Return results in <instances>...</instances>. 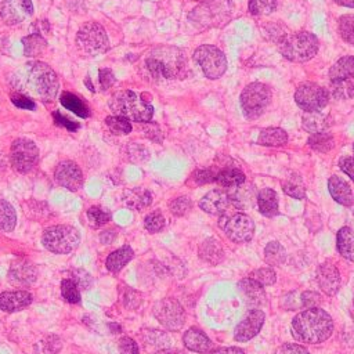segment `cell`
<instances>
[{
  "label": "cell",
  "mask_w": 354,
  "mask_h": 354,
  "mask_svg": "<svg viewBox=\"0 0 354 354\" xmlns=\"http://www.w3.org/2000/svg\"><path fill=\"white\" fill-rule=\"evenodd\" d=\"M290 329L296 340L317 344L325 342L332 335L333 321L325 310L313 307L299 313L293 318Z\"/></svg>",
  "instance_id": "6da1fadb"
},
{
  "label": "cell",
  "mask_w": 354,
  "mask_h": 354,
  "mask_svg": "<svg viewBox=\"0 0 354 354\" xmlns=\"http://www.w3.org/2000/svg\"><path fill=\"white\" fill-rule=\"evenodd\" d=\"M145 68L153 77L181 79L185 76L187 58L184 51L174 46H160L147 55Z\"/></svg>",
  "instance_id": "7a4b0ae2"
},
{
  "label": "cell",
  "mask_w": 354,
  "mask_h": 354,
  "mask_svg": "<svg viewBox=\"0 0 354 354\" xmlns=\"http://www.w3.org/2000/svg\"><path fill=\"white\" fill-rule=\"evenodd\" d=\"M26 88L43 102L54 101L58 91V77L44 62L33 61L26 65Z\"/></svg>",
  "instance_id": "3957f363"
},
{
  "label": "cell",
  "mask_w": 354,
  "mask_h": 354,
  "mask_svg": "<svg viewBox=\"0 0 354 354\" xmlns=\"http://www.w3.org/2000/svg\"><path fill=\"white\" fill-rule=\"evenodd\" d=\"M232 10L234 7L230 0H205L189 12L188 19L201 29L220 28L228 24Z\"/></svg>",
  "instance_id": "277c9868"
},
{
  "label": "cell",
  "mask_w": 354,
  "mask_h": 354,
  "mask_svg": "<svg viewBox=\"0 0 354 354\" xmlns=\"http://www.w3.org/2000/svg\"><path fill=\"white\" fill-rule=\"evenodd\" d=\"M109 106L115 115L140 123L149 122L153 115V106L147 100H144L142 95L131 90L116 93L109 101Z\"/></svg>",
  "instance_id": "5b68a950"
},
{
  "label": "cell",
  "mask_w": 354,
  "mask_h": 354,
  "mask_svg": "<svg viewBox=\"0 0 354 354\" xmlns=\"http://www.w3.org/2000/svg\"><path fill=\"white\" fill-rule=\"evenodd\" d=\"M282 55L292 62H306L318 51V39L306 30L288 35L279 47Z\"/></svg>",
  "instance_id": "8992f818"
},
{
  "label": "cell",
  "mask_w": 354,
  "mask_h": 354,
  "mask_svg": "<svg viewBox=\"0 0 354 354\" xmlns=\"http://www.w3.org/2000/svg\"><path fill=\"white\" fill-rule=\"evenodd\" d=\"M80 242L79 231L72 225L58 224L44 230L41 243L46 249L57 254H66L77 248Z\"/></svg>",
  "instance_id": "52a82bcc"
},
{
  "label": "cell",
  "mask_w": 354,
  "mask_h": 354,
  "mask_svg": "<svg viewBox=\"0 0 354 354\" xmlns=\"http://www.w3.org/2000/svg\"><path fill=\"white\" fill-rule=\"evenodd\" d=\"M239 102L246 119H257L271 102V90L264 83L253 82L242 90Z\"/></svg>",
  "instance_id": "ba28073f"
},
{
  "label": "cell",
  "mask_w": 354,
  "mask_h": 354,
  "mask_svg": "<svg viewBox=\"0 0 354 354\" xmlns=\"http://www.w3.org/2000/svg\"><path fill=\"white\" fill-rule=\"evenodd\" d=\"M76 44L88 55H98L108 50L109 40L105 29L100 24L87 22L77 30Z\"/></svg>",
  "instance_id": "9c48e42d"
},
{
  "label": "cell",
  "mask_w": 354,
  "mask_h": 354,
  "mask_svg": "<svg viewBox=\"0 0 354 354\" xmlns=\"http://www.w3.org/2000/svg\"><path fill=\"white\" fill-rule=\"evenodd\" d=\"M194 59L209 79H218L227 69V58L221 50L212 44H202L194 53Z\"/></svg>",
  "instance_id": "30bf717a"
},
{
  "label": "cell",
  "mask_w": 354,
  "mask_h": 354,
  "mask_svg": "<svg viewBox=\"0 0 354 354\" xmlns=\"http://www.w3.org/2000/svg\"><path fill=\"white\" fill-rule=\"evenodd\" d=\"M39 159V149L36 144L28 138H17L11 144L10 149V160L18 173L30 171Z\"/></svg>",
  "instance_id": "8fae6325"
},
{
  "label": "cell",
  "mask_w": 354,
  "mask_h": 354,
  "mask_svg": "<svg viewBox=\"0 0 354 354\" xmlns=\"http://www.w3.org/2000/svg\"><path fill=\"white\" fill-rule=\"evenodd\" d=\"M153 315L158 322L169 330H178L185 322V311L183 306L171 297L159 300L153 306Z\"/></svg>",
  "instance_id": "7c38bea8"
},
{
  "label": "cell",
  "mask_w": 354,
  "mask_h": 354,
  "mask_svg": "<svg viewBox=\"0 0 354 354\" xmlns=\"http://www.w3.org/2000/svg\"><path fill=\"white\" fill-rule=\"evenodd\" d=\"M328 91L311 82L301 83L295 93V101L296 104L306 112H314L321 111L328 104Z\"/></svg>",
  "instance_id": "4fadbf2b"
},
{
  "label": "cell",
  "mask_w": 354,
  "mask_h": 354,
  "mask_svg": "<svg viewBox=\"0 0 354 354\" xmlns=\"http://www.w3.org/2000/svg\"><path fill=\"white\" fill-rule=\"evenodd\" d=\"M224 231L225 235L235 243L249 242L254 234V223L248 214L236 213L225 221Z\"/></svg>",
  "instance_id": "5bb4252c"
},
{
  "label": "cell",
  "mask_w": 354,
  "mask_h": 354,
  "mask_svg": "<svg viewBox=\"0 0 354 354\" xmlns=\"http://www.w3.org/2000/svg\"><path fill=\"white\" fill-rule=\"evenodd\" d=\"M264 318H266V315L260 308H253V310L248 311V314L235 326L234 339L241 343L253 339L263 328Z\"/></svg>",
  "instance_id": "9a60e30c"
},
{
  "label": "cell",
  "mask_w": 354,
  "mask_h": 354,
  "mask_svg": "<svg viewBox=\"0 0 354 354\" xmlns=\"http://www.w3.org/2000/svg\"><path fill=\"white\" fill-rule=\"evenodd\" d=\"M54 177L57 183L69 191H77L83 185V173L72 160H62L57 165Z\"/></svg>",
  "instance_id": "2e32d148"
},
{
  "label": "cell",
  "mask_w": 354,
  "mask_h": 354,
  "mask_svg": "<svg viewBox=\"0 0 354 354\" xmlns=\"http://www.w3.org/2000/svg\"><path fill=\"white\" fill-rule=\"evenodd\" d=\"M317 282L321 290L328 296L336 295L340 288V272L337 267L330 261L319 264L317 268Z\"/></svg>",
  "instance_id": "e0dca14e"
},
{
  "label": "cell",
  "mask_w": 354,
  "mask_h": 354,
  "mask_svg": "<svg viewBox=\"0 0 354 354\" xmlns=\"http://www.w3.org/2000/svg\"><path fill=\"white\" fill-rule=\"evenodd\" d=\"M10 281L17 285H32L37 278L35 264L26 259H17L12 261L8 272Z\"/></svg>",
  "instance_id": "ac0fdd59"
},
{
  "label": "cell",
  "mask_w": 354,
  "mask_h": 354,
  "mask_svg": "<svg viewBox=\"0 0 354 354\" xmlns=\"http://www.w3.org/2000/svg\"><path fill=\"white\" fill-rule=\"evenodd\" d=\"M230 195L223 191V189H213L210 192H207L201 201H199V207L209 213V214H214V216H220L223 214L228 205H230Z\"/></svg>",
  "instance_id": "d6986e66"
},
{
  "label": "cell",
  "mask_w": 354,
  "mask_h": 354,
  "mask_svg": "<svg viewBox=\"0 0 354 354\" xmlns=\"http://www.w3.org/2000/svg\"><path fill=\"white\" fill-rule=\"evenodd\" d=\"M32 295L26 290H12L0 293V310L6 313L19 311L32 303Z\"/></svg>",
  "instance_id": "ffe728a7"
},
{
  "label": "cell",
  "mask_w": 354,
  "mask_h": 354,
  "mask_svg": "<svg viewBox=\"0 0 354 354\" xmlns=\"http://www.w3.org/2000/svg\"><path fill=\"white\" fill-rule=\"evenodd\" d=\"M238 289L245 303L250 306H261L266 303V292L263 286L252 278H243L238 282Z\"/></svg>",
  "instance_id": "44dd1931"
},
{
  "label": "cell",
  "mask_w": 354,
  "mask_h": 354,
  "mask_svg": "<svg viewBox=\"0 0 354 354\" xmlns=\"http://www.w3.org/2000/svg\"><path fill=\"white\" fill-rule=\"evenodd\" d=\"M328 191L330 196L343 206H350L354 202L351 187L346 180L339 176H332L328 180Z\"/></svg>",
  "instance_id": "7402d4cb"
},
{
  "label": "cell",
  "mask_w": 354,
  "mask_h": 354,
  "mask_svg": "<svg viewBox=\"0 0 354 354\" xmlns=\"http://www.w3.org/2000/svg\"><path fill=\"white\" fill-rule=\"evenodd\" d=\"M183 343L189 351L199 354H205L212 348L210 339L205 335V332L196 328H189L187 332H184Z\"/></svg>",
  "instance_id": "603a6c76"
},
{
  "label": "cell",
  "mask_w": 354,
  "mask_h": 354,
  "mask_svg": "<svg viewBox=\"0 0 354 354\" xmlns=\"http://www.w3.org/2000/svg\"><path fill=\"white\" fill-rule=\"evenodd\" d=\"M25 11L21 0H3L0 4V18L7 25H17L25 19Z\"/></svg>",
  "instance_id": "cb8c5ba5"
},
{
  "label": "cell",
  "mask_w": 354,
  "mask_h": 354,
  "mask_svg": "<svg viewBox=\"0 0 354 354\" xmlns=\"http://www.w3.org/2000/svg\"><path fill=\"white\" fill-rule=\"evenodd\" d=\"M198 254L199 257L212 264V266H216L218 263H221L224 260V250L220 245V242L214 238H207L205 239L201 245H199V249H198Z\"/></svg>",
  "instance_id": "d4e9b609"
},
{
  "label": "cell",
  "mask_w": 354,
  "mask_h": 354,
  "mask_svg": "<svg viewBox=\"0 0 354 354\" xmlns=\"http://www.w3.org/2000/svg\"><path fill=\"white\" fill-rule=\"evenodd\" d=\"M123 202L134 210H141L145 209L147 206L151 205L152 202V195L148 189L141 188V187H134L127 189L123 194Z\"/></svg>",
  "instance_id": "484cf974"
},
{
  "label": "cell",
  "mask_w": 354,
  "mask_h": 354,
  "mask_svg": "<svg viewBox=\"0 0 354 354\" xmlns=\"http://www.w3.org/2000/svg\"><path fill=\"white\" fill-rule=\"evenodd\" d=\"M257 206L263 216L274 217L279 213L278 210V196L271 188H263L257 194Z\"/></svg>",
  "instance_id": "4316f807"
},
{
  "label": "cell",
  "mask_w": 354,
  "mask_h": 354,
  "mask_svg": "<svg viewBox=\"0 0 354 354\" xmlns=\"http://www.w3.org/2000/svg\"><path fill=\"white\" fill-rule=\"evenodd\" d=\"M303 127L308 133H319L328 130L330 124V118L328 113L321 112V111H314V112H306L303 115Z\"/></svg>",
  "instance_id": "83f0119b"
},
{
  "label": "cell",
  "mask_w": 354,
  "mask_h": 354,
  "mask_svg": "<svg viewBox=\"0 0 354 354\" xmlns=\"http://www.w3.org/2000/svg\"><path fill=\"white\" fill-rule=\"evenodd\" d=\"M329 77L332 82L348 80L354 77V57L346 55L337 59L329 69Z\"/></svg>",
  "instance_id": "f1b7e54d"
},
{
  "label": "cell",
  "mask_w": 354,
  "mask_h": 354,
  "mask_svg": "<svg viewBox=\"0 0 354 354\" xmlns=\"http://www.w3.org/2000/svg\"><path fill=\"white\" fill-rule=\"evenodd\" d=\"M336 249L347 260L354 261V231L348 227H342L336 235Z\"/></svg>",
  "instance_id": "f546056e"
},
{
  "label": "cell",
  "mask_w": 354,
  "mask_h": 354,
  "mask_svg": "<svg viewBox=\"0 0 354 354\" xmlns=\"http://www.w3.org/2000/svg\"><path fill=\"white\" fill-rule=\"evenodd\" d=\"M134 256V252L133 249L129 246V245H124L119 249H116L115 252H112L106 260H105V266L109 271L112 272H118L120 271Z\"/></svg>",
  "instance_id": "4dcf8cb0"
},
{
  "label": "cell",
  "mask_w": 354,
  "mask_h": 354,
  "mask_svg": "<svg viewBox=\"0 0 354 354\" xmlns=\"http://www.w3.org/2000/svg\"><path fill=\"white\" fill-rule=\"evenodd\" d=\"M245 174L236 167H224L214 176V181L225 188H236L245 183Z\"/></svg>",
  "instance_id": "1f68e13d"
},
{
  "label": "cell",
  "mask_w": 354,
  "mask_h": 354,
  "mask_svg": "<svg viewBox=\"0 0 354 354\" xmlns=\"http://www.w3.org/2000/svg\"><path fill=\"white\" fill-rule=\"evenodd\" d=\"M257 141L266 147H281L288 142V134L279 127H267L260 131Z\"/></svg>",
  "instance_id": "d6a6232c"
},
{
  "label": "cell",
  "mask_w": 354,
  "mask_h": 354,
  "mask_svg": "<svg viewBox=\"0 0 354 354\" xmlns=\"http://www.w3.org/2000/svg\"><path fill=\"white\" fill-rule=\"evenodd\" d=\"M61 104L68 111H72L75 115H77L80 118L90 116V108L86 105V102L80 97H77V95H75L72 93H62Z\"/></svg>",
  "instance_id": "836d02e7"
},
{
  "label": "cell",
  "mask_w": 354,
  "mask_h": 354,
  "mask_svg": "<svg viewBox=\"0 0 354 354\" xmlns=\"http://www.w3.org/2000/svg\"><path fill=\"white\" fill-rule=\"evenodd\" d=\"M264 260L271 267L282 266L285 263V260H286V250H285V248L279 242H277V241L270 242L266 246V249H264Z\"/></svg>",
  "instance_id": "e575fe53"
},
{
  "label": "cell",
  "mask_w": 354,
  "mask_h": 354,
  "mask_svg": "<svg viewBox=\"0 0 354 354\" xmlns=\"http://www.w3.org/2000/svg\"><path fill=\"white\" fill-rule=\"evenodd\" d=\"M17 224V213L11 203L0 199V230L4 232H11Z\"/></svg>",
  "instance_id": "d590c367"
},
{
  "label": "cell",
  "mask_w": 354,
  "mask_h": 354,
  "mask_svg": "<svg viewBox=\"0 0 354 354\" xmlns=\"http://www.w3.org/2000/svg\"><path fill=\"white\" fill-rule=\"evenodd\" d=\"M24 44V54L28 57H36L40 55L46 50V40L41 35L30 33L29 36L22 39Z\"/></svg>",
  "instance_id": "8d00e7d4"
},
{
  "label": "cell",
  "mask_w": 354,
  "mask_h": 354,
  "mask_svg": "<svg viewBox=\"0 0 354 354\" xmlns=\"http://www.w3.org/2000/svg\"><path fill=\"white\" fill-rule=\"evenodd\" d=\"M308 145L314 151L329 152L335 145V140H333V136L328 130H325V131L311 134L308 138Z\"/></svg>",
  "instance_id": "74e56055"
},
{
  "label": "cell",
  "mask_w": 354,
  "mask_h": 354,
  "mask_svg": "<svg viewBox=\"0 0 354 354\" xmlns=\"http://www.w3.org/2000/svg\"><path fill=\"white\" fill-rule=\"evenodd\" d=\"M282 189L285 191V194L295 199H303L306 196V188L299 176L288 177V180L282 183Z\"/></svg>",
  "instance_id": "f35d334b"
},
{
  "label": "cell",
  "mask_w": 354,
  "mask_h": 354,
  "mask_svg": "<svg viewBox=\"0 0 354 354\" xmlns=\"http://www.w3.org/2000/svg\"><path fill=\"white\" fill-rule=\"evenodd\" d=\"M339 33L346 43L354 46V14H346L339 18Z\"/></svg>",
  "instance_id": "ab89813d"
},
{
  "label": "cell",
  "mask_w": 354,
  "mask_h": 354,
  "mask_svg": "<svg viewBox=\"0 0 354 354\" xmlns=\"http://www.w3.org/2000/svg\"><path fill=\"white\" fill-rule=\"evenodd\" d=\"M105 124L108 126V129L113 133V134H129L131 131V123L129 119L119 116V115H113V116H108L105 119Z\"/></svg>",
  "instance_id": "60d3db41"
},
{
  "label": "cell",
  "mask_w": 354,
  "mask_h": 354,
  "mask_svg": "<svg viewBox=\"0 0 354 354\" xmlns=\"http://www.w3.org/2000/svg\"><path fill=\"white\" fill-rule=\"evenodd\" d=\"M248 8L253 15H267L275 11L277 0H249Z\"/></svg>",
  "instance_id": "b9f144b4"
},
{
  "label": "cell",
  "mask_w": 354,
  "mask_h": 354,
  "mask_svg": "<svg viewBox=\"0 0 354 354\" xmlns=\"http://www.w3.org/2000/svg\"><path fill=\"white\" fill-rule=\"evenodd\" d=\"M61 293L65 301L68 303H79L80 301V292L77 289V283L72 278H66L61 282Z\"/></svg>",
  "instance_id": "7bdbcfd3"
},
{
  "label": "cell",
  "mask_w": 354,
  "mask_h": 354,
  "mask_svg": "<svg viewBox=\"0 0 354 354\" xmlns=\"http://www.w3.org/2000/svg\"><path fill=\"white\" fill-rule=\"evenodd\" d=\"M87 220L88 223L94 227V228H98V227H102L104 224H106L109 220H111V213L98 207V206H91L90 209H87Z\"/></svg>",
  "instance_id": "ee69618b"
},
{
  "label": "cell",
  "mask_w": 354,
  "mask_h": 354,
  "mask_svg": "<svg viewBox=\"0 0 354 354\" xmlns=\"http://www.w3.org/2000/svg\"><path fill=\"white\" fill-rule=\"evenodd\" d=\"M144 340L147 344H151L158 350H165L170 347L169 336L159 330H147V333L144 335Z\"/></svg>",
  "instance_id": "f6af8a7d"
},
{
  "label": "cell",
  "mask_w": 354,
  "mask_h": 354,
  "mask_svg": "<svg viewBox=\"0 0 354 354\" xmlns=\"http://www.w3.org/2000/svg\"><path fill=\"white\" fill-rule=\"evenodd\" d=\"M249 278L254 279L256 282H259L261 286H268L272 285L277 279L275 271L271 267H263V268H256L250 272Z\"/></svg>",
  "instance_id": "bcb514c9"
},
{
  "label": "cell",
  "mask_w": 354,
  "mask_h": 354,
  "mask_svg": "<svg viewBox=\"0 0 354 354\" xmlns=\"http://www.w3.org/2000/svg\"><path fill=\"white\" fill-rule=\"evenodd\" d=\"M165 225H166V220L160 212H152L144 218L145 230L152 234L162 231L165 228Z\"/></svg>",
  "instance_id": "7dc6e473"
},
{
  "label": "cell",
  "mask_w": 354,
  "mask_h": 354,
  "mask_svg": "<svg viewBox=\"0 0 354 354\" xmlns=\"http://www.w3.org/2000/svg\"><path fill=\"white\" fill-rule=\"evenodd\" d=\"M332 94L335 98H351L354 95V84L348 80H339L333 82L332 86Z\"/></svg>",
  "instance_id": "c3c4849f"
},
{
  "label": "cell",
  "mask_w": 354,
  "mask_h": 354,
  "mask_svg": "<svg viewBox=\"0 0 354 354\" xmlns=\"http://www.w3.org/2000/svg\"><path fill=\"white\" fill-rule=\"evenodd\" d=\"M192 207V202L188 196H178L170 202V210L174 216L181 217L185 216Z\"/></svg>",
  "instance_id": "681fc988"
},
{
  "label": "cell",
  "mask_w": 354,
  "mask_h": 354,
  "mask_svg": "<svg viewBox=\"0 0 354 354\" xmlns=\"http://www.w3.org/2000/svg\"><path fill=\"white\" fill-rule=\"evenodd\" d=\"M11 101L15 106L18 108H22V109H29V111H33L35 109V101L29 97H26L25 94H21V93H14L11 94Z\"/></svg>",
  "instance_id": "f907efd6"
},
{
  "label": "cell",
  "mask_w": 354,
  "mask_h": 354,
  "mask_svg": "<svg viewBox=\"0 0 354 354\" xmlns=\"http://www.w3.org/2000/svg\"><path fill=\"white\" fill-rule=\"evenodd\" d=\"M53 118H54V122H55L57 124L65 127V129L69 130V131H76V130L79 129V123H77V122H73V120H71L69 118L64 116L59 111H55V112L53 113Z\"/></svg>",
  "instance_id": "816d5d0a"
},
{
  "label": "cell",
  "mask_w": 354,
  "mask_h": 354,
  "mask_svg": "<svg viewBox=\"0 0 354 354\" xmlns=\"http://www.w3.org/2000/svg\"><path fill=\"white\" fill-rule=\"evenodd\" d=\"M214 176L216 174H213L210 169H206V170H196V171H194L191 178L194 180V183L196 185H202V184H207V183L214 181Z\"/></svg>",
  "instance_id": "f5cc1de1"
},
{
  "label": "cell",
  "mask_w": 354,
  "mask_h": 354,
  "mask_svg": "<svg viewBox=\"0 0 354 354\" xmlns=\"http://www.w3.org/2000/svg\"><path fill=\"white\" fill-rule=\"evenodd\" d=\"M119 351L120 354H138V346L131 337H122L119 340Z\"/></svg>",
  "instance_id": "db71d44e"
},
{
  "label": "cell",
  "mask_w": 354,
  "mask_h": 354,
  "mask_svg": "<svg viewBox=\"0 0 354 354\" xmlns=\"http://www.w3.org/2000/svg\"><path fill=\"white\" fill-rule=\"evenodd\" d=\"M98 82H100V86H101L102 90L109 88L115 83L113 72L111 69H108V68L100 69V72H98Z\"/></svg>",
  "instance_id": "11a10c76"
},
{
  "label": "cell",
  "mask_w": 354,
  "mask_h": 354,
  "mask_svg": "<svg viewBox=\"0 0 354 354\" xmlns=\"http://www.w3.org/2000/svg\"><path fill=\"white\" fill-rule=\"evenodd\" d=\"M277 354H308V350L297 343H285L278 348Z\"/></svg>",
  "instance_id": "9f6ffc18"
},
{
  "label": "cell",
  "mask_w": 354,
  "mask_h": 354,
  "mask_svg": "<svg viewBox=\"0 0 354 354\" xmlns=\"http://www.w3.org/2000/svg\"><path fill=\"white\" fill-rule=\"evenodd\" d=\"M321 296L317 292H304L301 295V304L306 308H313V307H318L321 304Z\"/></svg>",
  "instance_id": "6f0895ef"
},
{
  "label": "cell",
  "mask_w": 354,
  "mask_h": 354,
  "mask_svg": "<svg viewBox=\"0 0 354 354\" xmlns=\"http://www.w3.org/2000/svg\"><path fill=\"white\" fill-rule=\"evenodd\" d=\"M123 301H124V306H126V307H129V308H136V307H138L140 303H141V295H140L138 292H136V290L127 289Z\"/></svg>",
  "instance_id": "680465c9"
},
{
  "label": "cell",
  "mask_w": 354,
  "mask_h": 354,
  "mask_svg": "<svg viewBox=\"0 0 354 354\" xmlns=\"http://www.w3.org/2000/svg\"><path fill=\"white\" fill-rule=\"evenodd\" d=\"M144 131H145V136L148 137V138H151L152 141H155V142H160L162 141V131H160V129H159V126L158 124H155V123H148L147 122V124H145V127H144Z\"/></svg>",
  "instance_id": "91938a15"
},
{
  "label": "cell",
  "mask_w": 354,
  "mask_h": 354,
  "mask_svg": "<svg viewBox=\"0 0 354 354\" xmlns=\"http://www.w3.org/2000/svg\"><path fill=\"white\" fill-rule=\"evenodd\" d=\"M339 166L354 181V158L353 156H343V158H340Z\"/></svg>",
  "instance_id": "94428289"
},
{
  "label": "cell",
  "mask_w": 354,
  "mask_h": 354,
  "mask_svg": "<svg viewBox=\"0 0 354 354\" xmlns=\"http://www.w3.org/2000/svg\"><path fill=\"white\" fill-rule=\"evenodd\" d=\"M210 354H245V351L238 347H220L213 350Z\"/></svg>",
  "instance_id": "6125c7cd"
},
{
  "label": "cell",
  "mask_w": 354,
  "mask_h": 354,
  "mask_svg": "<svg viewBox=\"0 0 354 354\" xmlns=\"http://www.w3.org/2000/svg\"><path fill=\"white\" fill-rule=\"evenodd\" d=\"M21 1H22V6H24L25 11L28 12V15H29V14H32V12H33V4H32V0H21Z\"/></svg>",
  "instance_id": "be15d7a7"
},
{
  "label": "cell",
  "mask_w": 354,
  "mask_h": 354,
  "mask_svg": "<svg viewBox=\"0 0 354 354\" xmlns=\"http://www.w3.org/2000/svg\"><path fill=\"white\" fill-rule=\"evenodd\" d=\"M158 354H185V353L180 351V350H174V348H165V350H159Z\"/></svg>",
  "instance_id": "e7e4bbea"
},
{
  "label": "cell",
  "mask_w": 354,
  "mask_h": 354,
  "mask_svg": "<svg viewBox=\"0 0 354 354\" xmlns=\"http://www.w3.org/2000/svg\"><path fill=\"white\" fill-rule=\"evenodd\" d=\"M337 4H342L344 7H351L354 8V0H335Z\"/></svg>",
  "instance_id": "03108f58"
}]
</instances>
